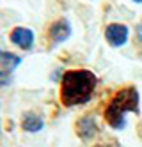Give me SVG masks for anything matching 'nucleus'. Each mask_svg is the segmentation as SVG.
Returning <instances> with one entry per match:
<instances>
[{
    "label": "nucleus",
    "instance_id": "obj_1",
    "mask_svg": "<svg viewBox=\"0 0 142 147\" xmlns=\"http://www.w3.org/2000/svg\"><path fill=\"white\" fill-rule=\"evenodd\" d=\"M96 85L98 78L89 69L66 71L60 80V103L68 108L85 105L92 98Z\"/></svg>",
    "mask_w": 142,
    "mask_h": 147
},
{
    "label": "nucleus",
    "instance_id": "obj_2",
    "mask_svg": "<svg viewBox=\"0 0 142 147\" xmlns=\"http://www.w3.org/2000/svg\"><path fill=\"white\" fill-rule=\"evenodd\" d=\"M128 112L139 113V90L135 87H124L110 99L105 108V121L114 129H123Z\"/></svg>",
    "mask_w": 142,
    "mask_h": 147
},
{
    "label": "nucleus",
    "instance_id": "obj_3",
    "mask_svg": "<svg viewBox=\"0 0 142 147\" xmlns=\"http://www.w3.org/2000/svg\"><path fill=\"white\" fill-rule=\"evenodd\" d=\"M128 27L126 25H121V23H112L108 25L107 30H105V39L108 41V45L114 46V48H119V46H124L128 43Z\"/></svg>",
    "mask_w": 142,
    "mask_h": 147
},
{
    "label": "nucleus",
    "instance_id": "obj_4",
    "mask_svg": "<svg viewBox=\"0 0 142 147\" xmlns=\"http://www.w3.org/2000/svg\"><path fill=\"white\" fill-rule=\"evenodd\" d=\"M48 36L52 39L53 46L64 43V41L69 39V36H71V25H69V22H68L66 18H60V20H57V22H53L52 27H50V30H48Z\"/></svg>",
    "mask_w": 142,
    "mask_h": 147
},
{
    "label": "nucleus",
    "instance_id": "obj_5",
    "mask_svg": "<svg viewBox=\"0 0 142 147\" xmlns=\"http://www.w3.org/2000/svg\"><path fill=\"white\" fill-rule=\"evenodd\" d=\"M11 43L20 46L21 50H30L34 46V32L30 28H25V27H16L9 36Z\"/></svg>",
    "mask_w": 142,
    "mask_h": 147
},
{
    "label": "nucleus",
    "instance_id": "obj_6",
    "mask_svg": "<svg viewBox=\"0 0 142 147\" xmlns=\"http://www.w3.org/2000/svg\"><path fill=\"white\" fill-rule=\"evenodd\" d=\"M76 133L82 140H91L98 133V124L94 121V117H82L76 124Z\"/></svg>",
    "mask_w": 142,
    "mask_h": 147
},
{
    "label": "nucleus",
    "instance_id": "obj_7",
    "mask_svg": "<svg viewBox=\"0 0 142 147\" xmlns=\"http://www.w3.org/2000/svg\"><path fill=\"white\" fill-rule=\"evenodd\" d=\"M21 128H23L27 133H37V131H41L43 128H45V121H43L39 115L29 112V113L23 115V121H21Z\"/></svg>",
    "mask_w": 142,
    "mask_h": 147
},
{
    "label": "nucleus",
    "instance_id": "obj_8",
    "mask_svg": "<svg viewBox=\"0 0 142 147\" xmlns=\"http://www.w3.org/2000/svg\"><path fill=\"white\" fill-rule=\"evenodd\" d=\"M20 64H21V59L18 55L11 53V51L0 50V67H2V69H5L7 73H13Z\"/></svg>",
    "mask_w": 142,
    "mask_h": 147
},
{
    "label": "nucleus",
    "instance_id": "obj_9",
    "mask_svg": "<svg viewBox=\"0 0 142 147\" xmlns=\"http://www.w3.org/2000/svg\"><path fill=\"white\" fill-rule=\"evenodd\" d=\"M11 82H13V76H11V73H7L5 69L0 67V87H7Z\"/></svg>",
    "mask_w": 142,
    "mask_h": 147
},
{
    "label": "nucleus",
    "instance_id": "obj_10",
    "mask_svg": "<svg viewBox=\"0 0 142 147\" xmlns=\"http://www.w3.org/2000/svg\"><path fill=\"white\" fill-rule=\"evenodd\" d=\"M137 39H139L140 43H142V23L137 27Z\"/></svg>",
    "mask_w": 142,
    "mask_h": 147
},
{
    "label": "nucleus",
    "instance_id": "obj_11",
    "mask_svg": "<svg viewBox=\"0 0 142 147\" xmlns=\"http://www.w3.org/2000/svg\"><path fill=\"white\" fill-rule=\"evenodd\" d=\"M96 147H114V145H96Z\"/></svg>",
    "mask_w": 142,
    "mask_h": 147
},
{
    "label": "nucleus",
    "instance_id": "obj_12",
    "mask_svg": "<svg viewBox=\"0 0 142 147\" xmlns=\"http://www.w3.org/2000/svg\"><path fill=\"white\" fill-rule=\"evenodd\" d=\"M133 2H137V4H142V0H133Z\"/></svg>",
    "mask_w": 142,
    "mask_h": 147
}]
</instances>
